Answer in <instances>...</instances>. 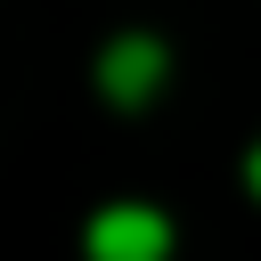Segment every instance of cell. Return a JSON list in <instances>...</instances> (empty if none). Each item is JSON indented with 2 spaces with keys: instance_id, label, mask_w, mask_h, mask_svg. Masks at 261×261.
Returning a JSON list of instances; mask_svg holds the SVG:
<instances>
[{
  "instance_id": "6da1fadb",
  "label": "cell",
  "mask_w": 261,
  "mask_h": 261,
  "mask_svg": "<svg viewBox=\"0 0 261 261\" xmlns=\"http://www.w3.org/2000/svg\"><path fill=\"white\" fill-rule=\"evenodd\" d=\"M155 253H163L155 212H106L98 220V261H155Z\"/></svg>"
}]
</instances>
